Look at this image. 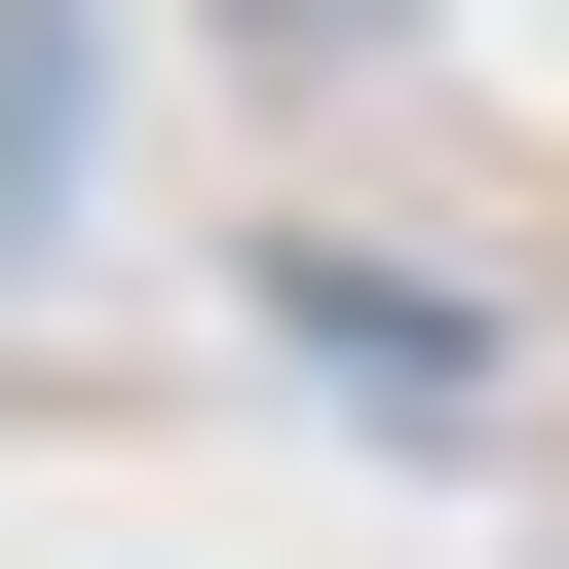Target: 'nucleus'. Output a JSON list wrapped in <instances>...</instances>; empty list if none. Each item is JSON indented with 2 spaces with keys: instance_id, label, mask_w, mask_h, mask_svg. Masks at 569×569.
Wrapping results in <instances>:
<instances>
[{
  "instance_id": "f257e3e1",
  "label": "nucleus",
  "mask_w": 569,
  "mask_h": 569,
  "mask_svg": "<svg viewBox=\"0 0 569 569\" xmlns=\"http://www.w3.org/2000/svg\"><path fill=\"white\" fill-rule=\"evenodd\" d=\"M266 342L380 380V456H493V305H418V266H342V228H266Z\"/></svg>"
},
{
  "instance_id": "f03ea898",
  "label": "nucleus",
  "mask_w": 569,
  "mask_h": 569,
  "mask_svg": "<svg viewBox=\"0 0 569 569\" xmlns=\"http://www.w3.org/2000/svg\"><path fill=\"white\" fill-rule=\"evenodd\" d=\"M380 39H418V0H228V77H380Z\"/></svg>"
}]
</instances>
